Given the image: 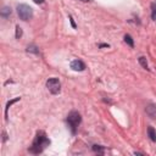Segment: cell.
Wrapping results in <instances>:
<instances>
[{
	"instance_id": "cell-17",
	"label": "cell",
	"mask_w": 156,
	"mask_h": 156,
	"mask_svg": "<svg viewBox=\"0 0 156 156\" xmlns=\"http://www.w3.org/2000/svg\"><path fill=\"white\" fill-rule=\"evenodd\" d=\"M35 4H43L44 2V0H33Z\"/></svg>"
},
{
	"instance_id": "cell-7",
	"label": "cell",
	"mask_w": 156,
	"mask_h": 156,
	"mask_svg": "<svg viewBox=\"0 0 156 156\" xmlns=\"http://www.w3.org/2000/svg\"><path fill=\"white\" fill-rule=\"evenodd\" d=\"M147 135L151 139V141H156V130L152 127H149L147 128Z\"/></svg>"
},
{
	"instance_id": "cell-5",
	"label": "cell",
	"mask_w": 156,
	"mask_h": 156,
	"mask_svg": "<svg viewBox=\"0 0 156 156\" xmlns=\"http://www.w3.org/2000/svg\"><path fill=\"white\" fill-rule=\"evenodd\" d=\"M71 68L74 69V71H84L85 69V65L80 60H73L71 62Z\"/></svg>"
},
{
	"instance_id": "cell-3",
	"label": "cell",
	"mask_w": 156,
	"mask_h": 156,
	"mask_svg": "<svg viewBox=\"0 0 156 156\" xmlns=\"http://www.w3.org/2000/svg\"><path fill=\"white\" fill-rule=\"evenodd\" d=\"M80 115L77 112V111H72L68 116H67V123H68V127L71 128V130H72V133L74 134L76 133V130H77V127L79 126V123H80Z\"/></svg>"
},
{
	"instance_id": "cell-11",
	"label": "cell",
	"mask_w": 156,
	"mask_h": 156,
	"mask_svg": "<svg viewBox=\"0 0 156 156\" xmlns=\"http://www.w3.org/2000/svg\"><path fill=\"white\" fill-rule=\"evenodd\" d=\"M27 51L28 52H34V54H39V50L35 45H28L27 46Z\"/></svg>"
},
{
	"instance_id": "cell-16",
	"label": "cell",
	"mask_w": 156,
	"mask_h": 156,
	"mask_svg": "<svg viewBox=\"0 0 156 156\" xmlns=\"http://www.w3.org/2000/svg\"><path fill=\"white\" fill-rule=\"evenodd\" d=\"M69 20H71V23H72V27H76V23H74V21H73V18H72V16H69Z\"/></svg>"
},
{
	"instance_id": "cell-2",
	"label": "cell",
	"mask_w": 156,
	"mask_h": 156,
	"mask_svg": "<svg viewBox=\"0 0 156 156\" xmlns=\"http://www.w3.org/2000/svg\"><path fill=\"white\" fill-rule=\"evenodd\" d=\"M17 13L22 21H29L33 17V9L27 4H20L17 6Z\"/></svg>"
},
{
	"instance_id": "cell-10",
	"label": "cell",
	"mask_w": 156,
	"mask_h": 156,
	"mask_svg": "<svg viewBox=\"0 0 156 156\" xmlns=\"http://www.w3.org/2000/svg\"><path fill=\"white\" fill-rule=\"evenodd\" d=\"M124 41L130 46V48H133L134 46V41H133V38L129 35V34H126L124 35Z\"/></svg>"
},
{
	"instance_id": "cell-18",
	"label": "cell",
	"mask_w": 156,
	"mask_h": 156,
	"mask_svg": "<svg viewBox=\"0 0 156 156\" xmlns=\"http://www.w3.org/2000/svg\"><path fill=\"white\" fill-rule=\"evenodd\" d=\"M79 1H82V2H89L90 0H79Z\"/></svg>"
},
{
	"instance_id": "cell-13",
	"label": "cell",
	"mask_w": 156,
	"mask_h": 156,
	"mask_svg": "<svg viewBox=\"0 0 156 156\" xmlns=\"http://www.w3.org/2000/svg\"><path fill=\"white\" fill-rule=\"evenodd\" d=\"M151 18L156 21V2L151 4Z\"/></svg>"
},
{
	"instance_id": "cell-12",
	"label": "cell",
	"mask_w": 156,
	"mask_h": 156,
	"mask_svg": "<svg viewBox=\"0 0 156 156\" xmlns=\"http://www.w3.org/2000/svg\"><path fill=\"white\" fill-rule=\"evenodd\" d=\"M138 61H139V63L144 67V68H147V61H146V57H144V56H140L139 58H138Z\"/></svg>"
},
{
	"instance_id": "cell-1",
	"label": "cell",
	"mask_w": 156,
	"mask_h": 156,
	"mask_svg": "<svg viewBox=\"0 0 156 156\" xmlns=\"http://www.w3.org/2000/svg\"><path fill=\"white\" fill-rule=\"evenodd\" d=\"M49 144H50L49 138L46 136V134L43 130H40V132L37 133V135H35V138H34V140L32 143V146L28 150H29L30 154H40V152H43V150Z\"/></svg>"
},
{
	"instance_id": "cell-8",
	"label": "cell",
	"mask_w": 156,
	"mask_h": 156,
	"mask_svg": "<svg viewBox=\"0 0 156 156\" xmlns=\"http://www.w3.org/2000/svg\"><path fill=\"white\" fill-rule=\"evenodd\" d=\"M0 15H1V17H9L10 15H11V7H9V6H4L2 7V10H1V12H0Z\"/></svg>"
},
{
	"instance_id": "cell-4",
	"label": "cell",
	"mask_w": 156,
	"mask_h": 156,
	"mask_svg": "<svg viewBox=\"0 0 156 156\" xmlns=\"http://www.w3.org/2000/svg\"><path fill=\"white\" fill-rule=\"evenodd\" d=\"M46 88L49 89V91L54 95L58 94L61 91V83L57 78H49L46 80Z\"/></svg>"
},
{
	"instance_id": "cell-6",
	"label": "cell",
	"mask_w": 156,
	"mask_h": 156,
	"mask_svg": "<svg viewBox=\"0 0 156 156\" xmlns=\"http://www.w3.org/2000/svg\"><path fill=\"white\" fill-rule=\"evenodd\" d=\"M145 111H146V115H147L150 118H152V119L156 118V105H155V104H149V105L146 106Z\"/></svg>"
},
{
	"instance_id": "cell-9",
	"label": "cell",
	"mask_w": 156,
	"mask_h": 156,
	"mask_svg": "<svg viewBox=\"0 0 156 156\" xmlns=\"http://www.w3.org/2000/svg\"><path fill=\"white\" fill-rule=\"evenodd\" d=\"M20 100V98H16V99H13V100H11V101H9L7 104H6V107H5V119L7 121V111H9V107L12 105V104H15L16 101H18Z\"/></svg>"
},
{
	"instance_id": "cell-14",
	"label": "cell",
	"mask_w": 156,
	"mask_h": 156,
	"mask_svg": "<svg viewBox=\"0 0 156 156\" xmlns=\"http://www.w3.org/2000/svg\"><path fill=\"white\" fill-rule=\"evenodd\" d=\"M22 37V28L20 26H16V38L20 39Z\"/></svg>"
},
{
	"instance_id": "cell-15",
	"label": "cell",
	"mask_w": 156,
	"mask_h": 156,
	"mask_svg": "<svg viewBox=\"0 0 156 156\" xmlns=\"http://www.w3.org/2000/svg\"><path fill=\"white\" fill-rule=\"evenodd\" d=\"M93 150L96 151V152H102L104 151V147H101L100 145H93Z\"/></svg>"
}]
</instances>
